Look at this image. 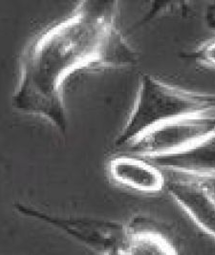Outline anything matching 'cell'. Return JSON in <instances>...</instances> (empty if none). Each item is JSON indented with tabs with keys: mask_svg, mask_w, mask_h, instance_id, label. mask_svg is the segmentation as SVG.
I'll use <instances>...</instances> for the list:
<instances>
[{
	"mask_svg": "<svg viewBox=\"0 0 215 255\" xmlns=\"http://www.w3.org/2000/svg\"><path fill=\"white\" fill-rule=\"evenodd\" d=\"M215 2L210 4L206 10V22L207 25L211 28L215 30Z\"/></svg>",
	"mask_w": 215,
	"mask_h": 255,
	"instance_id": "obj_9",
	"label": "cell"
},
{
	"mask_svg": "<svg viewBox=\"0 0 215 255\" xmlns=\"http://www.w3.org/2000/svg\"><path fill=\"white\" fill-rule=\"evenodd\" d=\"M13 207L20 214L65 232L98 255H119L125 241L127 225L122 223L90 218H64L21 203H16Z\"/></svg>",
	"mask_w": 215,
	"mask_h": 255,
	"instance_id": "obj_3",
	"label": "cell"
},
{
	"mask_svg": "<svg viewBox=\"0 0 215 255\" xmlns=\"http://www.w3.org/2000/svg\"><path fill=\"white\" fill-rule=\"evenodd\" d=\"M107 172L117 185L140 193L155 194L165 189L163 171L137 156L115 157L107 164Z\"/></svg>",
	"mask_w": 215,
	"mask_h": 255,
	"instance_id": "obj_5",
	"label": "cell"
},
{
	"mask_svg": "<svg viewBox=\"0 0 215 255\" xmlns=\"http://www.w3.org/2000/svg\"><path fill=\"white\" fill-rule=\"evenodd\" d=\"M163 173L170 196L202 232L215 237V175Z\"/></svg>",
	"mask_w": 215,
	"mask_h": 255,
	"instance_id": "obj_4",
	"label": "cell"
},
{
	"mask_svg": "<svg viewBox=\"0 0 215 255\" xmlns=\"http://www.w3.org/2000/svg\"><path fill=\"white\" fill-rule=\"evenodd\" d=\"M215 37H211L200 43L193 51L183 53L182 57L184 58L193 59L197 64L204 68L215 69Z\"/></svg>",
	"mask_w": 215,
	"mask_h": 255,
	"instance_id": "obj_8",
	"label": "cell"
},
{
	"mask_svg": "<svg viewBox=\"0 0 215 255\" xmlns=\"http://www.w3.org/2000/svg\"><path fill=\"white\" fill-rule=\"evenodd\" d=\"M192 2L187 1H180V2H161V1H154L150 3L149 11L142 19V22L148 21L159 14L172 12L175 14H181L183 16H187L193 12Z\"/></svg>",
	"mask_w": 215,
	"mask_h": 255,
	"instance_id": "obj_7",
	"label": "cell"
},
{
	"mask_svg": "<svg viewBox=\"0 0 215 255\" xmlns=\"http://www.w3.org/2000/svg\"><path fill=\"white\" fill-rule=\"evenodd\" d=\"M119 255H179L175 246L157 229L127 225L125 241Z\"/></svg>",
	"mask_w": 215,
	"mask_h": 255,
	"instance_id": "obj_6",
	"label": "cell"
},
{
	"mask_svg": "<svg viewBox=\"0 0 215 255\" xmlns=\"http://www.w3.org/2000/svg\"><path fill=\"white\" fill-rule=\"evenodd\" d=\"M119 12L116 0L79 1L65 18L36 35L23 52L12 107L45 118L64 134L67 80L79 71L139 62L136 50L118 27Z\"/></svg>",
	"mask_w": 215,
	"mask_h": 255,
	"instance_id": "obj_1",
	"label": "cell"
},
{
	"mask_svg": "<svg viewBox=\"0 0 215 255\" xmlns=\"http://www.w3.org/2000/svg\"><path fill=\"white\" fill-rule=\"evenodd\" d=\"M215 94L201 93L141 74L133 107L114 145L124 147L153 128L172 121L215 114Z\"/></svg>",
	"mask_w": 215,
	"mask_h": 255,
	"instance_id": "obj_2",
	"label": "cell"
}]
</instances>
